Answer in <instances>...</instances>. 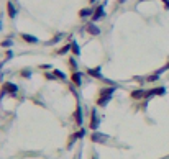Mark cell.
I'll use <instances>...</instances> for the list:
<instances>
[{
	"mask_svg": "<svg viewBox=\"0 0 169 159\" xmlns=\"http://www.w3.org/2000/svg\"><path fill=\"white\" fill-rule=\"evenodd\" d=\"M18 87L15 84H12V82H7V84L4 85V89H2V95H5V94H17Z\"/></svg>",
	"mask_w": 169,
	"mask_h": 159,
	"instance_id": "2",
	"label": "cell"
},
{
	"mask_svg": "<svg viewBox=\"0 0 169 159\" xmlns=\"http://www.w3.org/2000/svg\"><path fill=\"white\" fill-rule=\"evenodd\" d=\"M54 75H58L59 79H66V75L62 74V72H59V71H54Z\"/></svg>",
	"mask_w": 169,
	"mask_h": 159,
	"instance_id": "18",
	"label": "cell"
},
{
	"mask_svg": "<svg viewBox=\"0 0 169 159\" xmlns=\"http://www.w3.org/2000/svg\"><path fill=\"white\" fill-rule=\"evenodd\" d=\"M0 25H2V23H0Z\"/></svg>",
	"mask_w": 169,
	"mask_h": 159,
	"instance_id": "23",
	"label": "cell"
},
{
	"mask_svg": "<svg viewBox=\"0 0 169 159\" xmlns=\"http://www.w3.org/2000/svg\"><path fill=\"white\" fill-rule=\"evenodd\" d=\"M144 97H146V90H143V89H138V90L132 92V98H135V100H140V98H144Z\"/></svg>",
	"mask_w": 169,
	"mask_h": 159,
	"instance_id": "6",
	"label": "cell"
},
{
	"mask_svg": "<svg viewBox=\"0 0 169 159\" xmlns=\"http://www.w3.org/2000/svg\"><path fill=\"white\" fill-rule=\"evenodd\" d=\"M86 30H87V31H89V33H91V34H94V36H97V34H100V30H99V26H95L94 23H89Z\"/></svg>",
	"mask_w": 169,
	"mask_h": 159,
	"instance_id": "8",
	"label": "cell"
},
{
	"mask_svg": "<svg viewBox=\"0 0 169 159\" xmlns=\"http://www.w3.org/2000/svg\"><path fill=\"white\" fill-rule=\"evenodd\" d=\"M92 13H94V12H92L91 8H84V10H81V12H79V15H81L82 18H86V17H91Z\"/></svg>",
	"mask_w": 169,
	"mask_h": 159,
	"instance_id": "13",
	"label": "cell"
},
{
	"mask_svg": "<svg viewBox=\"0 0 169 159\" xmlns=\"http://www.w3.org/2000/svg\"><path fill=\"white\" fill-rule=\"evenodd\" d=\"M89 75H92V77H97V79H102V72H100V67L89 69Z\"/></svg>",
	"mask_w": 169,
	"mask_h": 159,
	"instance_id": "11",
	"label": "cell"
},
{
	"mask_svg": "<svg viewBox=\"0 0 169 159\" xmlns=\"http://www.w3.org/2000/svg\"><path fill=\"white\" fill-rule=\"evenodd\" d=\"M69 63H71V66H72V69H76V61L74 59H69Z\"/></svg>",
	"mask_w": 169,
	"mask_h": 159,
	"instance_id": "19",
	"label": "cell"
},
{
	"mask_svg": "<svg viewBox=\"0 0 169 159\" xmlns=\"http://www.w3.org/2000/svg\"><path fill=\"white\" fill-rule=\"evenodd\" d=\"M7 10H8V17H10V18H15V17H17V10H15V5H13L12 2H8V4H7Z\"/></svg>",
	"mask_w": 169,
	"mask_h": 159,
	"instance_id": "9",
	"label": "cell"
},
{
	"mask_svg": "<svg viewBox=\"0 0 169 159\" xmlns=\"http://www.w3.org/2000/svg\"><path fill=\"white\" fill-rule=\"evenodd\" d=\"M107 134H103V133H97V131H95L94 134H92V141L94 143H105L107 141Z\"/></svg>",
	"mask_w": 169,
	"mask_h": 159,
	"instance_id": "4",
	"label": "cell"
},
{
	"mask_svg": "<svg viewBox=\"0 0 169 159\" xmlns=\"http://www.w3.org/2000/svg\"><path fill=\"white\" fill-rule=\"evenodd\" d=\"M91 2H92V4H94V2H97V0H91Z\"/></svg>",
	"mask_w": 169,
	"mask_h": 159,
	"instance_id": "21",
	"label": "cell"
},
{
	"mask_svg": "<svg viewBox=\"0 0 169 159\" xmlns=\"http://www.w3.org/2000/svg\"><path fill=\"white\" fill-rule=\"evenodd\" d=\"M21 36H23V39L28 41V43H38V39L35 36H30V34H21Z\"/></svg>",
	"mask_w": 169,
	"mask_h": 159,
	"instance_id": "14",
	"label": "cell"
},
{
	"mask_svg": "<svg viewBox=\"0 0 169 159\" xmlns=\"http://www.w3.org/2000/svg\"><path fill=\"white\" fill-rule=\"evenodd\" d=\"M71 79H72V82H74L76 85H81V84H82V75H81V72H74Z\"/></svg>",
	"mask_w": 169,
	"mask_h": 159,
	"instance_id": "10",
	"label": "cell"
},
{
	"mask_svg": "<svg viewBox=\"0 0 169 159\" xmlns=\"http://www.w3.org/2000/svg\"><path fill=\"white\" fill-rule=\"evenodd\" d=\"M71 48H72V44H66L64 48H61V49H59V54H64V53H67Z\"/></svg>",
	"mask_w": 169,
	"mask_h": 159,
	"instance_id": "15",
	"label": "cell"
},
{
	"mask_svg": "<svg viewBox=\"0 0 169 159\" xmlns=\"http://www.w3.org/2000/svg\"><path fill=\"white\" fill-rule=\"evenodd\" d=\"M113 90L115 89H103L102 92H100V98L97 100V105H100V107H105V105L108 103V100L112 98V95H113Z\"/></svg>",
	"mask_w": 169,
	"mask_h": 159,
	"instance_id": "1",
	"label": "cell"
},
{
	"mask_svg": "<svg viewBox=\"0 0 169 159\" xmlns=\"http://www.w3.org/2000/svg\"><path fill=\"white\" fill-rule=\"evenodd\" d=\"M164 7L169 10V0H164Z\"/></svg>",
	"mask_w": 169,
	"mask_h": 159,
	"instance_id": "20",
	"label": "cell"
},
{
	"mask_svg": "<svg viewBox=\"0 0 169 159\" xmlns=\"http://www.w3.org/2000/svg\"><path fill=\"white\" fill-rule=\"evenodd\" d=\"M2 46H4V48H10V46H12V41H10V39H5V41H2Z\"/></svg>",
	"mask_w": 169,
	"mask_h": 159,
	"instance_id": "17",
	"label": "cell"
},
{
	"mask_svg": "<svg viewBox=\"0 0 169 159\" xmlns=\"http://www.w3.org/2000/svg\"><path fill=\"white\" fill-rule=\"evenodd\" d=\"M103 17V5H100V7H97V10H95L94 13H92V20H100V18Z\"/></svg>",
	"mask_w": 169,
	"mask_h": 159,
	"instance_id": "7",
	"label": "cell"
},
{
	"mask_svg": "<svg viewBox=\"0 0 169 159\" xmlns=\"http://www.w3.org/2000/svg\"><path fill=\"white\" fill-rule=\"evenodd\" d=\"M99 122H100V118H99V115H97V112H92V117H91V128L92 130H97L99 128Z\"/></svg>",
	"mask_w": 169,
	"mask_h": 159,
	"instance_id": "3",
	"label": "cell"
},
{
	"mask_svg": "<svg viewBox=\"0 0 169 159\" xmlns=\"http://www.w3.org/2000/svg\"><path fill=\"white\" fill-rule=\"evenodd\" d=\"M82 110H81V107H77V110H76L74 117H76V122H77V125H82Z\"/></svg>",
	"mask_w": 169,
	"mask_h": 159,
	"instance_id": "12",
	"label": "cell"
},
{
	"mask_svg": "<svg viewBox=\"0 0 169 159\" xmlns=\"http://www.w3.org/2000/svg\"><path fill=\"white\" fill-rule=\"evenodd\" d=\"M120 2H125V0H120Z\"/></svg>",
	"mask_w": 169,
	"mask_h": 159,
	"instance_id": "22",
	"label": "cell"
},
{
	"mask_svg": "<svg viewBox=\"0 0 169 159\" xmlns=\"http://www.w3.org/2000/svg\"><path fill=\"white\" fill-rule=\"evenodd\" d=\"M166 90L163 87H156V89H151V90H148L146 92V98H149V97H153V95H163Z\"/></svg>",
	"mask_w": 169,
	"mask_h": 159,
	"instance_id": "5",
	"label": "cell"
},
{
	"mask_svg": "<svg viewBox=\"0 0 169 159\" xmlns=\"http://www.w3.org/2000/svg\"><path fill=\"white\" fill-rule=\"evenodd\" d=\"M71 49H72V53H74V54H79V46H77V43H72V48H71Z\"/></svg>",
	"mask_w": 169,
	"mask_h": 159,
	"instance_id": "16",
	"label": "cell"
}]
</instances>
